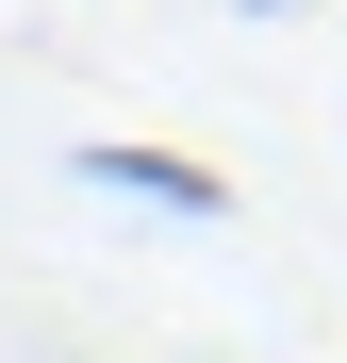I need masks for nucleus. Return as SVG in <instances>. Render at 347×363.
Instances as JSON below:
<instances>
[{"label": "nucleus", "instance_id": "f257e3e1", "mask_svg": "<svg viewBox=\"0 0 347 363\" xmlns=\"http://www.w3.org/2000/svg\"><path fill=\"white\" fill-rule=\"evenodd\" d=\"M83 182H99V199H149V215H182V231H215V215H231V182H215L199 149H149V133H99V149H83Z\"/></svg>", "mask_w": 347, "mask_h": 363}]
</instances>
